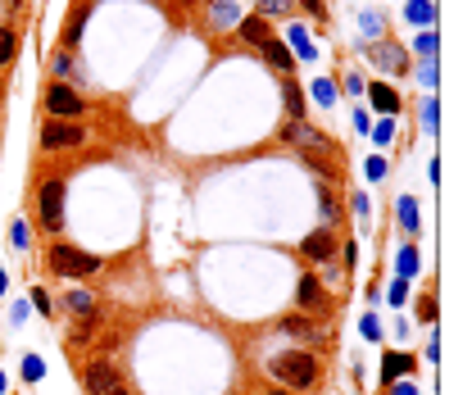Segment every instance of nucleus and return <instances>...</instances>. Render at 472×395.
Returning a JSON list of instances; mask_svg holds the SVG:
<instances>
[{
	"mask_svg": "<svg viewBox=\"0 0 472 395\" xmlns=\"http://www.w3.org/2000/svg\"><path fill=\"white\" fill-rule=\"evenodd\" d=\"M268 373L287 386H314L318 381V359L309 350H287V354H272L268 359Z\"/></svg>",
	"mask_w": 472,
	"mask_h": 395,
	"instance_id": "nucleus-1",
	"label": "nucleus"
},
{
	"mask_svg": "<svg viewBox=\"0 0 472 395\" xmlns=\"http://www.w3.org/2000/svg\"><path fill=\"white\" fill-rule=\"evenodd\" d=\"M36 214H41L46 232L64 227V178H46L41 191H36Z\"/></svg>",
	"mask_w": 472,
	"mask_h": 395,
	"instance_id": "nucleus-2",
	"label": "nucleus"
},
{
	"mask_svg": "<svg viewBox=\"0 0 472 395\" xmlns=\"http://www.w3.org/2000/svg\"><path fill=\"white\" fill-rule=\"evenodd\" d=\"M51 268L64 273V277H91L96 268H101V259L78 250V245H55V250H51Z\"/></svg>",
	"mask_w": 472,
	"mask_h": 395,
	"instance_id": "nucleus-3",
	"label": "nucleus"
},
{
	"mask_svg": "<svg viewBox=\"0 0 472 395\" xmlns=\"http://www.w3.org/2000/svg\"><path fill=\"white\" fill-rule=\"evenodd\" d=\"M46 109H51V118H59V123H78L82 118V96L73 91V86H46Z\"/></svg>",
	"mask_w": 472,
	"mask_h": 395,
	"instance_id": "nucleus-4",
	"label": "nucleus"
},
{
	"mask_svg": "<svg viewBox=\"0 0 472 395\" xmlns=\"http://www.w3.org/2000/svg\"><path fill=\"white\" fill-rule=\"evenodd\" d=\"M123 391V377L109 359H91L86 364V395H118Z\"/></svg>",
	"mask_w": 472,
	"mask_h": 395,
	"instance_id": "nucleus-5",
	"label": "nucleus"
},
{
	"mask_svg": "<svg viewBox=\"0 0 472 395\" xmlns=\"http://www.w3.org/2000/svg\"><path fill=\"white\" fill-rule=\"evenodd\" d=\"M86 141V132L78 128V123H59V118H51L41 128V145L46 150H73V145H82Z\"/></svg>",
	"mask_w": 472,
	"mask_h": 395,
	"instance_id": "nucleus-6",
	"label": "nucleus"
},
{
	"mask_svg": "<svg viewBox=\"0 0 472 395\" xmlns=\"http://www.w3.org/2000/svg\"><path fill=\"white\" fill-rule=\"evenodd\" d=\"M368 59H372V64H381L386 73H409V51H404V46H395V41H386V36L368 51Z\"/></svg>",
	"mask_w": 472,
	"mask_h": 395,
	"instance_id": "nucleus-7",
	"label": "nucleus"
},
{
	"mask_svg": "<svg viewBox=\"0 0 472 395\" xmlns=\"http://www.w3.org/2000/svg\"><path fill=\"white\" fill-rule=\"evenodd\" d=\"M282 137H287L291 145H300V150H322V145H327V141H322L314 128H304L300 118H295V123H287V132H282Z\"/></svg>",
	"mask_w": 472,
	"mask_h": 395,
	"instance_id": "nucleus-8",
	"label": "nucleus"
},
{
	"mask_svg": "<svg viewBox=\"0 0 472 395\" xmlns=\"http://www.w3.org/2000/svg\"><path fill=\"white\" fill-rule=\"evenodd\" d=\"M259 51H264V59H268V64L272 68H282V73H287V78H291V73H295V55L287 51V46H282L277 41V36H268V41L264 46H259Z\"/></svg>",
	"mask_w": 472,
	"mask_h": 395,
	"instance_id": "nucleus-9",
	"label": "nucleus"
},
{
	"mask_svg": "<svg viewBox=\"0 0 472 395\" xmlns=\"http://www.w3.org/2000/svg\"><path fill=\"white\" fill-rule=\"evenodd\" d=\"M332 250H337V237H332L327 227H318V232L304 237V255L309 259H332Z\"/></svg>",
	"mask_w": 472,
	"mask_h": 395,
	"instance_id": "nucleus-10",
	"label": "nucleus"
},
{
	"mask_svg": "<svg viewBox=\"0 0 472 395\" xmlns=\"http://www.w3.org/2000/svg\"><path fill=\"white\" fill-rule=\"evenodd\" d=\"M414 368H418V359H414V354L395 350V354H386V364H381V381H395V377L414 373Z\"/></svg>",
	"mask_w": 472,
	"mask_h": 395,
	"instance_id": "nucleus-11",
	"label": "nucleus"
},
{
	"mask_svg": "<svg viewBox=\"0 0 472 395\" xmlns=\"http://www.w3.org/2000/svg\"><path fill=\"white\" fill-rule=\"evenodd\" d=\"M368 101H372V109H377V114H386V118L395 114V109H400V96H395L391 86H381V82H372V86H368Z\"/></svg>",
	"mask_w": 472,
	"mask_h": 395,
	"instance_id": "nucleus-12",
	"label": "nucleus"
},
{
	"mask_svg": "<svg viewBox=\"0 0 472 395\" xmlns=\"http://www.w3.org/2000/svg\"><path fill=\"white\" fill-rule=\"evenodd\" d=\"M295 295H300V304H304V309H327V295H322V282H318V277H304Z\"/></svg>",
	"mask_w": 472,
	"mask_h": 395,
	"instance_id": "nucleus-13",
	"label": "nucleus"
},
{
	"mask_svg": "<svg viewBox=\"0 0 472 395\" xmlns=\"http://www.w3.org/2000/svg\"><path fill=\"white\" fill-rule=\"evenodd\" d=\"M282 332H287V337H300V341H318V337H322V332L309 323V318H300V314L282 318Z\"/></svg>",
	"mask_w": 472,
	"mask_h": 395,
	"instance_id": "nucleus-14",
	"label": "nucleus"
},
{
	"mask_svg": "<svg viewBox=\"0 0 472 395\" xmlns=\"http://www.w3.org/2000/svg\"><path fill=\"white\" fill-rule=\"evenodd\" d=\"M282 101H287L291 118H304V91H300V82H295V78H282Z\"/></svg>",
	"mask_w": 472,
	"mask_h": 395,
	"instance_id": "nucleus-15",
	"label": "nucleus"
},
{
	"mask_svg": "<svg viewBox=\"0 0 472 395\" xmlns=\"http://www.w3.org/2000/svg\"><path fill=\"white\" fill-rule=\"evenodd\" d=\"M241 36H245V41H250V46H264L268 41V19H259V14H250V19H241Z\"/></svg>",
	"mask_w": 472,
	"mask_h": 395,
	"instance_id": "nucleus-16",
	"label": "nucleus"
},
{
	"mask_svg": "<svg viewBox=\"0 0 472 395\" xmlns=\"http://www.w3.org/2000/svg\"><path fill=\"white\" fill-rule=\"evenodd\" d=\"M209 23H214V28H232V23H241V9H236V0H218V5L209 9Z\"/></svg>",
	"mask_w": 472,
	"mask_h": 395,
	"instance_id": "nucleus-17",
	"label": "nucleus"
},
{
	"mask_svg": "<svg viewBox=\"0 0 472 395\" xmlns=\"http://www.w3.org/2000/svg\"><path fill=\"white\" fill-rule=\"evenodd\" d=\"M86 9H91V5H78V9H73V19H68V28H64V46H78L82 23H86Z\"/></svg>",
	"mask_w": 472,
	"mask_h": 395,
	"instance_id": "nucleus-18",
	"label": "nucleus"
},
{
	"mask_svg": "<svg viewBox=\"0 0 472 395\" xmlns=\"http://www.w3.org/2000/svg\"><path fill=\"white\" fill-rule=\"evenodd\" d=\"M359 23H364V32L372 36V41H377V36H381V32H386V19H381V14H377V9H364V19H359Z\"/></svg>",
	"mask_w": 472,
	"mask_h": 395,
	"instance_id": "nucleus-19",
	"label": "nucleus"
},
{
	"mask_svg": "<svg viewBox=\"0 0 472 395\" xmlns=\"http://www.w3.org/2000/svg\"><path fill=\"white\" fill-rule=\"evenodd\" d=\"M291 41H295V51H300L304 59H318V46L309 41V32H304V28H291Z\"/></svg>",
	"mask_w": 472,
	"mask_h": 395,
	"instance_id": "nucleus-20",
	"label": "nucleus"
},
{
	"mask_svg": "<svg viewBox=\"0 0 472 395\" xmlns=\"http://www.w3.org/2000/svg\"><path fill=\"white\" fill-rule=\"evenodd\" d=\"M409 19H414V23H431V19H436L431 0H409Z\"/></svg>",
	"mask_w": 472,
	"mask_h": 395,
	"instance_id": "nucleus-21",
	"label": "nucleus"
},
{
	"mask_svg": "<svg viewBox=\"0 0 472 395\" xmlns=\"http://www.w3.org/2000/svg\"><path fill=\"white\" fill-rule=\"evenodd\" d=\"M318 209H322V218H327V223H337V218H341V209H337V200H332L327 187H318Z\"/></svg>",
	"mask_w": 472,
	"mask_h": 395,
	"instance_id": "nucleus-22",
	"label": "nucleus"
},
{
	"mask_svg": "<svg viewBox=\"0 0 472 395\" xmlns=\"http://www.w3.org/2000/svg\"><path fill=\"white\" fill-rule=\"evenodd\" d=\"M400 223H404V232H418V205L409 200V195L400 200Z\"/></svg>",
	"mask_w": 472,
	"mask_h": 395,
	"instance_id": "nucleus-23",
	"label": "nucleus"
},
{
	"mask_svg": "<svg viewBox=\"0 0 472 395\" xmlns=\"http://www.w3.org/2000/svg\"><path fill=\"white\" fill-rule=\"evenodd\" d=\"M14 59V28H0V64Z\"/></svg>",
	"mask_w": 472,
	"mask_h": 395,
	"instance_id": "nucleus-24",
	"label": "nucleus"
},
{
	"mask_svg": "<svg viewBox=\"0 0 472 395\" xmlns=\"http://www.w3.org/2000/svg\"><path fill=\"white\" fill-rule=\"evenodd\" d=\"M68 309H73V314H91L96 304H91V295H86V291H73V295H68Z\"/></svg>",
	"mask_w": 472,
	"mask_h": 395,
	"instance_id": "nucleus-25",
	"label": "nucleus"
},
{
	"mask_svg": "<svg viewBox=\"0 0 472 395\" xmlns=\"http://www.w3.org/2000/svg\"><path fill=\"white\" fill-rule=\"evenodd\" d=\"M291 9V0H259V19H268V14H287Z\"/></svg>",
	"mask_w": 472,
	"mask_h": 395,
	"instance_id": "nucleus-26",
	"label": "nucleus"
},
{
	"mask_svg": "<svg viewBox=\"0 0 472 395\" xmlns=\"http://www.w3.org/2000/svg\"><path fill=\"white\" fill-rule=\"evenodd\" d=\"M422 132H436V101H422Z\"/></svg>",
	"mask_w": 472,
	"mask_h": 395,
	"instance_id": "nucleus-27",
	"label": "nucleus"
},
{
	"mask_svg": "<svg viewBox=\"0 0 472 395\" xmlns=\"http://www.w3.org/2000/svg\"><path fill=\"white\" fill-rule=\"evenodd\" d=\"M23 377H28V381L41 377V359H36V354H28V364H23Z\"/></svg>",
	"mask_w": 472,
	"mask_h": 395,
	"instance_id": "nucleus-28",
	"label": "nucleus"
},
{
	"mask_svg": "<svg viewBox=\"0 0 472 395\" xmlns=\"http://www.w3.org/2000/svg\"><path fill=\"white\" fill-rule=\"evenodd\" d=\"M418 51H422V55H427V64H431V59H436V36H431V32H427V36H422V41H418Z\"/></svg>",
	"mask_w": 472,
	"mask_h": 395,
	"instance_id": "nucleus-29",
	"label": "nucleus"
},
{
	"mask_svg": "<svg viewBox=\"0 0 472 395\" xmlns=\"http://www.w3.org/2000/svg\"><path fill=\"white\" fill-rule=\"evenodd\" d=\"M318 101L332 105V101H337V86H332V82H318Z\"/></svg>",
	"mask_w": 472,
	"mask_h": 395,
	"instance_id": "nucleus-30",
	"label": "nucleus"
},
{
	"mask_svg": "<svg viewBox=\"0 0 472 395\" xmlns=\"http://www.w3.org/2000/svg\"><path fill=\"white\" fill-rule=\"evenodd\" d=\"M32 304H36L41 314H55V304H51V295H46V291H36V295H32Z\"/></svg>",
	"mask_w": 472,
	"mask_h": 395,
	"instance_id": "nucleus-31",
	"label": "nucleus"
},
{
	"mask_svg": "<svg viewBox=\"0 0 472 395\" xmlns=\"http://www.w3.org/2000/svg\"><path fill=\"white\" fill-rule=\"evenodd\" d=\"M9 318L23 323V318H28V300H14V304H9Z\"/></svg>",
	"mask_w": 472,
	"mask_h": 395,
	"instance_id": "nucleus-32",
	"label": "nucleus"
},
{
	"mask_svg": "<svg viewBox=\"0 0 472 395\" xmlns=\"http://www.w3.org/2000/svg\"><path fill=\"white\" fill-rule=\"evenodd\" d=\"M414 268H418V255L404 250V255H400V273H414Z\"/></svg>",
	"mask_w": 472,
	"mask_h": 395,
	"instance_id": "nucleus-33",
	"label": "nucleus"
},
{
	"mask_svg": "<svg viewBox=\"0 0 472 395\" xmlns=\"http://www.w3.org/2000/svg\"><path fill=\"white\" fill-rule=\"evenodd\" d=\"M9 237H14V245L23 250V245H28V227H23V223H14V227H9Z\"/></svg>",
	"mask_w": 472,
	"mask_h": 395,
	"instance_id": "nucleus-34",
	"label": "nucleus"
},
{
	"mask_svg": "<svg viewBox=\"0 0 472 395\" xmlns=\"http://www.w3.org/2000/svg\"><path fill=\"white\" fill-rule=\"evenodd\" d=\"M368 178H377V182L386 178V159H372V164H368Z\"/></svg>",
	"mask_w": 472,
	"mask_h": 395,
	"instance_id": "nucleus-35",
	"label": "nucleus"
},
{
	"mask_svg": "<svg viewBox=\"0 0 472 395\" xmlns=\"http://www.w3.org/2000/svg\"><path fill=\"white\" fill-rule=\"evenodd\" d=\"M300 5H304L314 19H322V14H327V5H322V0H300Z\"/></svg>",
	"mask_w": 472,
	"mask_h": 395,
	"instance_id": "nucleus-36",
	"label": "nucleus"
},
{
	"mask_svg": "<svg viewBox=\"0 0 472 395\" xmlns=\"http://www.w3.org/2000/svg\"><path fill=\"white\" fill-rule=\"evenodd\" d=\"M391 395H418V386H414V381H400V386H395Z\"/></svg>",
	"mask_w": 472,
	"mask_h": 395,
	"instance_id": "nucleus-37",
	"label": "nucleus"
},
{
	"mask_svg": "<svg viewBox=\"0 0 472 395\" xmlns=\"http://www.w3.org/2000/svg\"><path fill=\"white\" fill-rule=\"evenodd\" d=\"M264 395H287V391H277V386H268V391H264Z\"/></svg>",
	"mask_w": 472,
	"mask_h": 395,
	"instance_id": "nucleus-38",
	"label": "nucleus"
},
{
	"mask_svg": "<svg viewBox=\"0 0 472 395\" xmlns=\"http://www.w3.org/2000/svg\"><path fill=\"white\" fill-rule=\"evenodd\" d=\"M118 395H128V391H118Z\"/></svg>",
	"mask_w": 472,
	"mask_h": 395,
	"instance_id": "nucleus-39",
	"label": "nucleus"
},
{
	"mask_svg": "<svg viewBox=\"0 0 472 395\" xmlns=\"http://www.w3.org/2000/svg\"><path fill=\"white\" fill-rule=\"evenodd\" d=\"M14 5H19V0H14Z\"/></svg>",
	"mask_w": 472,
	"mask_h": 395,
	"instance_id": "nucleus-40",
	"label": "nucleus"
}]
</instances>
